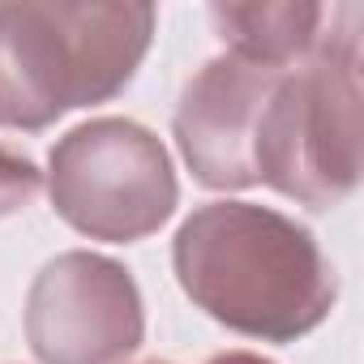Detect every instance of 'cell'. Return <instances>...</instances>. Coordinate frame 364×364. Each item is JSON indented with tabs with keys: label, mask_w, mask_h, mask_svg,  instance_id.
I'll return each mask as SVG.
<instances>
[{
	"label": "cell",
	"mask_w": 364,
	"mask_h": 364,
	"mask_svg": "<svg viewBox=\"0 0 364 364\" xmlns=\"http://www.w3.org/2000/svg\"><path fill=\"white\" fill-rule=\"evenodd\" d=\"M171 266L180 291L206 317L262 343L313 334L338 300L317 236L257 202L198 206L171 240Z\"/></svg>",
	"instance_id": "cell-1"
},
{
	"label": "cell",
	"mask_w": 364,
	"mask_h": 364,
	"mask_svg": "<svg viewBox=\"0 0 364 364\" xmlns=\"http://www.w3.org/2000/svg\"><path fill=\"white\" fill-rule=\"evenodd\" d=\"M150 5H0V124L43 133L73 107L116 99L150 52Z\"/></svg>",
	"instance_id": "cell-2"
},
{
	"label": "cell",
	"mask_w": 364,
	"mask_h": 364,
	"mask_svg": "<svg viewBox=\"0 0 364 364\" xmlns=\"http://www.w3.org/2000/svg\"><path fill=\"white\" fill-rule=\"evenodd\" d=\"M360 9H330V35L300 69H283L257 137V185L330 210L360 180Z\"/></svg>",
	"instance_id": "cell-3"
},
{
	"label": "cell",
	"mask_w": 364,
	"mask_h": 364,
	"mask_svg": "<svg viewBox=\"0 0 364 364\" xmlns=\"http://www.w3.org/2000/svg\"><path fill=\"white\" fill-rule=\"evenodd\" d=\"M52 210L82 236L133 245L154 236L180 202L167 146L137 120L95 116L48 154Z\"/></svg>",
	"instance_id": "cell-4"
},
{
	"label": "cell",
	"mask_w": 364,
	"mask_h": 364,
	"mask_svg": "<svg viewBox=\"0 0 364 364\" xmlns=\"http://www.w3.org/2000/svg\"><path fill=\"white\" fill-rule=\"evenodd\" d=\"M146 338L133 274L90 249L52 257L26 296V343L39 364H124Z\"/></svg>",
	"instance_id": "cell-5"
},
{
	"label": "cell",
	"mask_w": 364,
	"mask_h": 364,
	"mask_svg": "<svg viewBox=\"0 0 364 364\" xmlns=\"http://www.w3.org/2000/svg\"><path fill=\"white\" fill-rule=\"evenodd\" d=\"M283 69H262L240 56H215L185 86L171 116L176 146L206 189L257 185V137L270 90Z\"/></svg>",
	"instance_id": "cell-6"
},
{
	"label": "cell",
	"mask_w": 364,
	"mask_h": 364,
	"mask_svg": "<svg viewBox=\"0 0 364 364\" xmlns=\"http://www.w3.org/2000/svg\"><path fill=\"white\" fill-rule=\"evenodd\" d=\"M210 22L228 43V56H240L262 69H296L321 39L330 22L326 5L309 0H274V5H210Z\"/></svg>",
	"instance_id": "cell-7"
},
{
	"label": "cell",
	"mask_w": 364,
	"mask_h": 364,
	"mask_svg": "<svg viewBox=\"0 0 364 364\" xmlns=\"http://www.w3.org/2000/svg\"><path fill=\"white\" fill-rule=\"evenodd\" d=\"M43 189V171L35 167L31 154L0 146V219L26 210Z\"/></svg>",
	"instance_id": "cell-8"
},
{
	"label": "cell",
	"mask_w": 364,
	"mask_h": 364,
	"mask_svg": "<svg viewBox=\"0 0 364 364\" xmlns=\"http://www.w3.org/2000/svg\"><path fill=\"white\" fill-rule=\"evenodd\" d=\"M206 364H274V360H262L253 351H223V355H210Z\"/></svg>",
	"instance_id": "cell-9"
},
{
	"label": "cell",
	"mask_w": 364,
	"mask_h": 364,
	"mask_svg": "<svg viewBox=\"0 0 364 364\" xmlns=\"http://www.w3.org/2000/svg\"><path fill=\"white\" fill-rule=\"evenodd\" d=\"M146 364H163V360H146Z\"/></svg>",
	"instance_id": "cell-10"
}]
</instances>
